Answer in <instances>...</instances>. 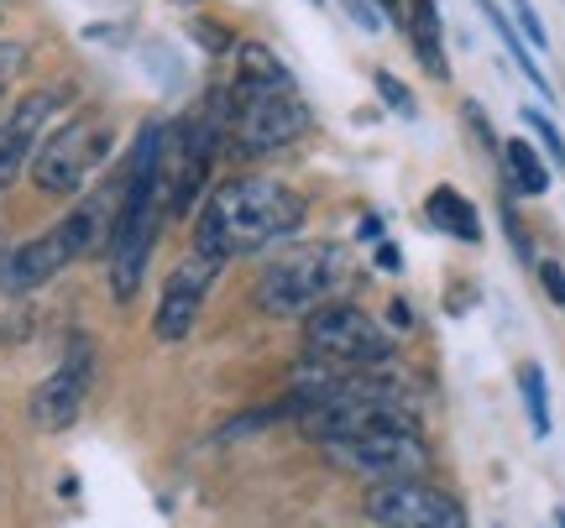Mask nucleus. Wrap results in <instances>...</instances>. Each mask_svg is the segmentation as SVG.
Segmentation results:
<instances>
[{
    "label": "nucleus",
    "mask_w": 565,
    "mask_h": 528,
    "mask_svg": "<svg viewBox=\"0 0 565 528\" xmlns=\"http://www.w3.org/2000/svg\"><path fill=\"white\" fill-rule=\"evenodd\" d=\"M215 272H221V262L204 257V251L183 257V262L168 272L162 299H158V309H152V335H158V341L173 346V341H183V335L194 330V320H200V309H204V293L215 283Z\"/></svg>",
    "instance_id": "nucleus-9"
},
{
    "label": "nucleus",
    "mask_w": 565,
    "mask_h": 528,
    "mask_svg": "<svg viewBox=\"0 0 565 528\" xmlns=\"http://www.w3.org/2000/svg\"><path fill=\"white\" fill-rule=\"evenodd\" d=\"M89 382H95V351L84 346V341H74L58 371L32 392V424L47 429V434L68 429L74 419H79L84 398H89Z\"/></svg>",
    "instance_id": "nucleus-10"
},
{
    "label": "nucleus",
    "mask_w": 565,
    "mask_h": 528,
    "mask_svg": "<svg viewBox=\"0 0 565 528\" xmlns=\"http://www.w3.org/2000/svg\"><path fill=\"white\" fill-rule=\"evenodd\" d=\"M351 278V257L335 241H315V246H294L257 272L252 288V304L263 309L267 320H303L320 304H330Z\"/></svg>",
    "instance_id": "nucleus-2"
},
{
    "label": "nucleus",
    "mask_w": 565,
    "mask_h": 528,
    "mask_svg": "<svg viewBox=\"0 0 565 528\" xmlns=\"http://www.w3.org/2000/svg\"><path fill=\"white\" fill-rule=\"evenodd\" d=\"M377 95H383V105L393 110V116H404V121L419 116V105H414V95H408V84H398L393 74H377Z\"/></svg>",
    "instance_id": "nucleus-17"
},
{
    "label": "nucleus",
    "mask_w": 565,
    "mask_h": 528,
    "mask_svg": "<svg viewBox=\"0 0 565 528\" xmlns=\"http://www.w3.org/2000/svg\"><path fill=\"white\" fill-rule=\"evenodd\" d=\"M110 121H100L95 110H79V116H68V121L53 131V137H42L38 152H32V183H38L42 194H79L84 179L95 173V168L110 158Z\"/></svg>",
    "instance_id": "nucleus-6"
},
{
    "label": "nucleus",
    "mask_w": 565,
    "mask_h": 528,
    "mask_svg": "<svg viewBox=\"0 0 565 528\" xmlns=\"http://www.w3.org/2000/svg\"><path fill=\"white\" fill-rule=\"evenodd\" d=\"M404 32H408V42H414V53H419V63H424V68H429L435 79H445V74H450V63H445L440 6H435V0H408Z\"/></svg>",
    "instance_id": "nucleus-13"
},
{
    "label": "nucleus",
    "mask_w": 565,
    "mask_h": 528,
    "mask_svg": "<svg viewBox=\"0 0 565 528\" xmlns=\"http://www.w3.org/2000/svg\"><path fill=\"white\" fill-rule=\"evenodd\" d=\"M303 204L299 188H288L278 179H225L215 183V194L204 200L200 220H194V251L231 262V257H252L267 246L299 236Z\"/></svg>",
    "instance_id": "nucleus-1"
},
{
    "label": "nucleus",
    "mask_w": 565,
    "mask_h": 528,
    "mask_svg": "<svg viewBox=\"0 0 565 528\" xmlns=\"http://www.w3.org/2000/svg\"><path fill=\"white\" fill-rule=\"evenodd\" d=\"M387 6H393V0H387Z\"/></svg>",
    "instance_id": "nucleus-29"
},
{
    "label": "nucleus",
    "mask_w": 565,
    "mask_h": 528,
    "mask_svg": "<svg viewBox=\"0 0 565 528\" xmlns=\"http://www.w3.org/2000/svg\"><path fill=\"white\" fill-rule=\"evenodd\" d=\"M540 283H545L550 304L565 309V272H561V262H540Z\"/></svg>",
    "instance_id": "nucleus-21"
},
{
    "label": "nucleus",
    "mask_w": 565,
    "mask_h": 528,
    "mask_svg": "<svg viewBox=\"0 0 565 528\" xmlns=\"http://www.w3.org/2000/svg\"><path fill=\"white\" fill-rule=\"evenodd\" d=\"M513 17H519V32L529 37V47H534V53H545L550 32H545V21L534 17V6H529V0H513Z\"/></svg>",
    "instance_id": "nucleus-19"
},
{
    "label": "nucleus",
    "mask_w": 565,
    "mask_h": 528,
    "mask_svg": "<svg viewBox=\"0 0 565 528\" xmlns=\"http://www.w3.org/2000/svg\"><path fill=\"white\" fill-rule=\"evenodd\" d=\"M477 6H482V17L492 21V32H498V37H503V47H508V53H513V63H519V74H524V79L534 84V89H540V95H545V100H550V79H545V74H540V63L529 58L524 37H519V32H513V21H508L503 11H498V6H492V0H477Z\"/></svg>",
    "instance_id": "nucleus-15"
},
{
    "label": "nucleus",
    "mask_w": 565,
    "mask_h": 528,
    "mask_svg": "<svg viewBox=\"0 0 565 528\" xmlns=\"http://www.w3.org/2000/svg\"><path fill=\"white\" fill-rule=\"evenodd\" d=\"M387 320H393V330L414 325V309H408V299H393V304H387Z\"/></svg>",
    "instance_id": "nucleus-25"
},
{
    "label": "nucleus",
    "mask_w": 565,
    "mask_h": 528,
    "mask_svg": "<svg viewBox=\"0 0 565 528\" xmlns=\"http://www.w3.org/2000/svg\"><path fill=\"white\" fill-rule=\"evenodd\" d=\"M58 89H32L26 100H17V110L0 121V188H11L21 179V168L32 163L38 142L47 137V121L58 110Z\"/></svg>",
    "instance_id": "nucleus-11"
},
{
    "label": "nucleus",
    "mask_w": 565,
    "mask_h": 528,
    "mask_svg": "<svg viewBox=\"0 0 565 528\" xmlns=\"http://www.w3.org/2000/svg\"><path fill=\"white\" fill-rule=\"evenodd\" d=\"M362 236H366V241H383V220H377V215H366V220H362Z\"/></svg>",
    "instance_id": "nucleus-26"
},
{
    "label": "nucleus",
    "mask_w": 565,
    "mask_h": 528,
    "mask_svg": "<svg viewBox=\"0 0 565 528\" xmlns=\"http://www.w3.org/2000/svg\"><path fill=\"white\" fill-rule=\"evenodd\" d=\"M341 6H345V17L356 21L362 32H377V26H383V21H377V11H372L366 0H341Z\"/></svg>",
    "instance_id": "nucleus-22"
},
{
    "label": "nucleus",
    "mask_w": 565,
    "mask_h": 528,
    "mask_svg": "<svg viewBox=\"0 0 565 528\" xmlns=\"http://www.w3.org/2000/svg\"><path fill=\"white\" fill-rule=\"evenodd\" d=\"M324 455L341 471H351V476H366V482H404V476H424L429 471V445H424L414 419L362 429L351 440L324 445Z\"/></svg>",
    "instance_id": "nucleus-7"
},
{
    "label": "nucleus",
    "mask_w": 565,
    "mask_h": 528,
    "mask_svg": "<svg viewBox=\"0 0 565 528\" xmlns=\"http://www.w3.org/2000/svg\"><path fill=\"white\" fill-rule=\"evenodd\" d=\"M555 528H565V513H555Z\"/></svg>",
    "instance_id": "nucleus-27"
},
{
    "label": "nucleus",
    "mask_w": 565,
    "mask_h": 528,
    "mask_svg": "<svg viewBox=\"0 0 565 528\" xmlns=\"http://www.w3.org/2000/svg\"><path fill=\"white\" fill-rule=\"evenodd\" d=\"M309 6H324V0H309Z\"/></svg>",
    "instance_id": "nucleus-28"
},
{
    "label": "nucleus",
    "mask_w": 565,
    "mask_h": 528,
    "mask_svg": "<svg viewBox=\"0 0 565 528\" xmlns=\"http://www.w3.org/2000/svg\"><path fill=\"white\" fill-rule=\"evenodd\" d=\"M503 225H508V236H513V246H519V257H534V246H529V236H524V225H519V215L513 209H503Z\"/></svg>",
    "instance_id": "nucleus-24"
},
{
    "label": "nucleus",
    "mask_w": 565,
    "mask_h": 528,
    "mask_svg": "<svg viewBox=\"0 0 565 528\" xmlns=\"http://www.w3.org/2000/svg\"><path fill=\"white\" fill-rule=\"evenodd\" d=\"M503 168H508V183H513L519 194H545V188H550L545 158H540V147L524 142V137L503 142Z\"/></svg>",
    "instance_id": "nucleus-14"
},
{
    "label": "nucleus",
    "mask_w": 565,
    "mask_h": 528,
    "mask_svg": "<svg viewBox=\"0 0 565 528\" xmlns=\"http://www.w3.org/2000/svg\"><path fill=\"white\" fill-rule=\"evenodd\" d=\"M519 387H524V408H529V424H534V434L545 440L550 434V387H545V366L540 362H524V371H519Z\"/></svg>",
    "instance_id": "nucleus-16"
},
{
    "label": "nucleus",
    "mask_w": 565,
    "mask_h": 528,
    "mask_svg": "<svg viewBox=\"0 0 565 528\" xmlns=\"http://www.w3.org/2000/svg\"><path fill=\"white\" fill-rule=\"evenodd\" d=\"M303 356H320L330 366H351V371H372V366L393 362V335L366 309L330 299L315 314H303Z\"/></svg>",
    "instance_id": "nucleus-5"
},
{
    "label": "nucleus",
    "mask_w": 565,
    "mask_h": 528,
    "mask_svg": "<svg viewBox=\"0 0 565 528\" xmlns=\"http://www.w3.org/2000/svg\"><path fill=\"white\" fill-rule=\"evenodd\" d=\"M372 262L383 267V272H404V251L393 241H377V251H372Z\"/></svg>",
    "instance_id": "nucleus-23"
},
{
    "label": "nucleus",
    "mask_w": 565,
    "mask_h": 528,
    "mask_svg": "<svg viewBox=\"0 0 565 528\" xmlns=\"http://www.w3.org/2000/svg\"><path fill=\"white\" fill-rule=\"evenodd\" d=\"M524 126L545 142V152L555 158V163H565V142H561V131H555V121H550L545 110H524Z\"/></svg>",
    "instance_id": "nucleus-18"
},
{
    "label": "nucleus",
    "mask_w": 565,
    "mask_h": 528,
    "mask_svg": "<svg viewBox=\"0 0 565 528\" xmlns=\"http://www.w3.org/2000/svg\"><path fill=\"white\" fill-rule=\"evenodd\" d=\"M366 518L377 528H466V508L445 487L404 476V482H372Z\"/></svg>",
    "instance_id": "nucleus-8"
},
{
    "label": "nucleus",
    "mask_w": 565,
    "mask_h": 528,
    "mask_svg": "<svg viewBox=\"0 0 565 528\" xmlns=\"http://www.w3.org/2000/svg\"><path fill=\"white\" fill-rule=\"evenodd\" d=\"M21 68H26V47L21 42H0V89L17 79Z\"/></svg>",
    "instance_id": "nucleus-20"
},
{
    "label": "nucleus",
    "mask_w": 565,
    "mask_h": 528,
    "mask_svg": "<svg viewBox=\"0 0 565 528\" xmlns=\"http://www.w3.org/2000/svg\"><path fill=\"white\" fill-rule=\"evenodd\" d=\"M424 215H429V225H435V230L456 236V241H466V246L482 241V215H477V204L466 200L461 188H450V183L429 188V200H424Z\"/></svg>",
    "instance_id": "nucleus-12"
},
{
    "label": "nucleus",
    "mask_w": 565,
    "mask_h": 528,
    "mask_svg": "<svg viewBox=\"0 0 565 528\" xmlns=\"http://www.w3.org/2000/svg\"><path fill=\"white\" fill-rule=\"evenodd\" d=\"M110 220L116 215L105 209V200H84L79 209H68L53 230H42L0 257V293H32V288L53 283L63 267L79 262L84 251H95L100 236H110Z\"/></svg>",
    "instance_id": "nucleus-4"
},
{
    "label": "nucleus",
    "mask_w": 565,
    "mask_h": 528,
    "mask_svg": "<svg viewBox=\"0 0 565 528\" xmlns=\"http://www.w3.org/2000/svg\"><path fill=\"white\" fill-rule=\"evenodd\" d=\"M315 126L294 79H231L225 89V137L242 158H267L278 147L299 142Z\"/></svg>",
    "instance_id": "nucleus-3"
}]
</instances>
